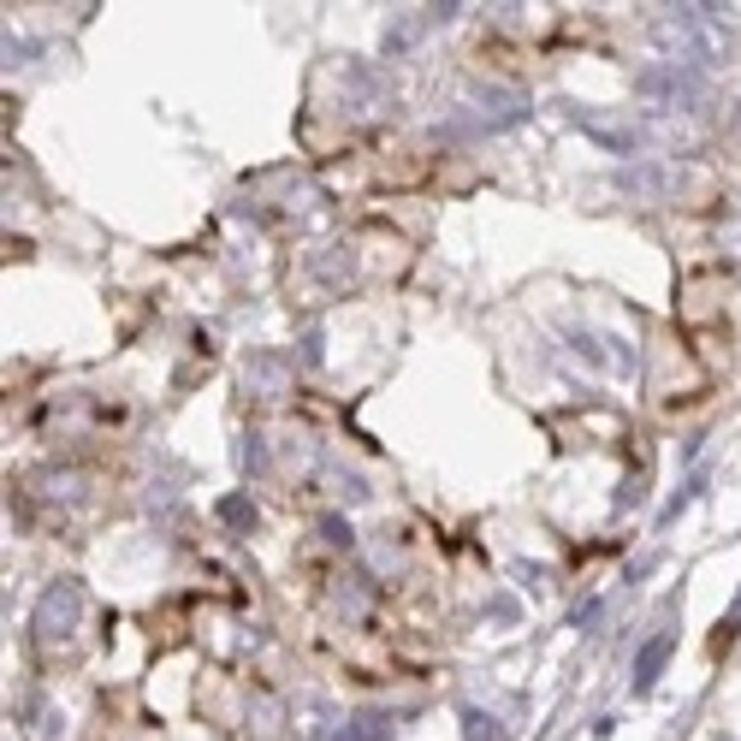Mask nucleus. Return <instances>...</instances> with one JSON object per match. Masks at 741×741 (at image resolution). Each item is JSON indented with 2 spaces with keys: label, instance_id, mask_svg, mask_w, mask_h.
Segmentation results:
<instances>
[{
  "label": "nucleus",
  "instance_id": "f257e3e1",
  "mask_svg": "<svg viewBox=\"0 0 741 741\" xmlns=\"http://www.w3.org/2000/svg\"><path fill=\"white\" fill-rule=\"evenodd\" d=\"M83 612V588L78 581H60V588H48L42 593V605H36V647H42V659H54V641H71V617Z\"/></svg>",
  "mask_w": 741,
  "mask_h": 741
},
{
  "label": "nucleus",
  "instance_id": "f03ea898",
  "mask_svg": "<svg viewBox=\"0 0 741 741\" xmlns=\"http://www.w3.org/2000/svg\"><path fill=\"white\" fill-rule=\"evenodd\" d=\"M243 391H250V398H280V391H290L285 356H255L250 368H243Z\"/></svg>",
  "mask_w": 741,
  "mask_h": 741
},
{
  "label": "nucleus",
  "instance_id": "7ed1b4c3",
  "mask_svg": "<svg viewBox=\"0 0 741 741\" xmlns=\"http://www.w3.org/2000/svg\"><path fill=\"white\" fill-rule=\"evenodd\" d=\"M671 647H676V629H659L641 652H635V688H652V682H659L664 659H671Z\"/></svg>",
  "mask_w": 741,
  "mask_h": 741
},
{
  "label": "nucleus",
  "instance_id": "20e7f679",
  "mask_svg": "<svg viewBox=\"0 0 741 741\" xmlns=\"http://www.w3.org/2000/svg\"><path fill=\"white\" fill-rule=\"evenodd\" d=\"M220 522H231V528H255V504L243 499V492H226V499H220Z\"/></svg>",
  "mask_w": 741,
  "mask_h": 741
},
{
  "label": "nucleus",
  "instance_id": "39448f33",
  "mask_svg": "<svg viewBox=\"0 0 741 741\" xmlns=\"http://www.w3.org/2000/svg\"><path fill=\"white\" fill-rule=\"evenodd\" d=\"M736 635H741V600H736V612L718 623V629H711V659H723V652L736 647Z\"/></svg>",
  "mask_w": 741,
  "mask_h": 741
},
{
  "label": "nucleus",
  "instance_id": "423d86ee",
  "mask_svg": "<svg viewBox=\"0 0 741 741\" xmlns=\"http://www.w3.org/2000/svg\"><path fill=\"white\" fill-rule=\"evenodd\" d=\"M469 736H475V741H499V730H492V718H481V711H469Z\"/></svg>",
  "mask_w": 741,
  "mask_h": 741
}]
</instances>
